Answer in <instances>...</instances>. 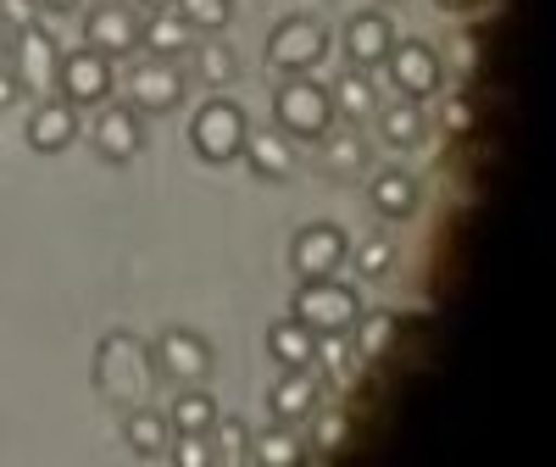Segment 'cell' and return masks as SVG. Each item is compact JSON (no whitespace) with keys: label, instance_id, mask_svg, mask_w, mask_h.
<instances>
[{"label":"cell","instance_id":"obj_22","mask_svg":"<svg viewBox=\"0 0 556 467\" xmlns=\"http://www.w3.org/2000/svg\"><path fill=\"white\" fill-rule=\"evenodd\" d=\"M312 362H323V373H329L340 390H351V384H356V373H362V351L345 345V335H317Z\"/></svg>","mask_w":556,"mask_h":467},{"label":"cell","instance_id":"obj_14","mask_svg":"<svg viewBox=\"0 0 556 467\" xmlns=\"http://www.w3.org/2000/svg\"><path fill=\"white\" fill-rule=\"evenodd\" d=\"M390 45H395V34H390V17L384 12H356L345 23V56L356 67H379L390 56Z\"/></svg>","mask_w":556,"mask_h":467},{"label":"cell","instance_id":"obj_31","mask_svg":"<svg viewBox=\"0 0 556 467\" xmlns=\"http://www.w3.org/2000/svg\"><path fill=\"white\" fill-rule=\"evenodd\" d=\"M390 340H395V317H390V312L362 317V340H356V351H362V356H384V351H390Z\"/></svg>","mask_w":556,"mask_h":467},{"label":"cell","instance_id":"obj_23","mask_svg":"<svg viewBox=\"0 0 556 467\" xmlns=\"http://www.w3.org/2000/svg\"><path fill=\"white\" fill-rule=\"evenodd\" d=\"M367 201H374V212H384V217H406L417 206V184L406 173H379L374 190H367Z\"/></svg>","mask_w":556,"mask_h":467},{"label":"cell","instance_id":"obj_6","mask_svg":"<svg viewBox=\"0 0 556 467\" xmlns=\"http://www.w3.org/2000/svg\"><path fill=\"white\" fill-rule=\"evenodd\" d=\"M323 56H329V34H323L312 17L278 23L273 39H267V62H273L278 73H312Z\"/></svg>","mask_w":556,"mask_h":467},{"label":"cell","instance_id":"obj_8","mask_svg":"<svg viewBox=\"0 0 556 467\" xmlns=\"http://www.w3.org/2000/svg\"><path fill=\"white\" fill-rule=\"evenodd\" d=\"M345 251H351V240L334 223H306L290 245V262H295L301 278H334L345 267Z\"/></svg>","mask_w":556,"mask_h":467},{"label":"cell","instance_id":"obj_19","mask_svg":"<svg viewBox=\"0 0 556 467\" xmlns=\"http://www.w3.org/2000/svg\"><path fill=\"white\" fill-rule=\"evenodd\" d=\"M190 23H184L178 12H151V23H139V45H146L151 56H178V51H190Z\"/></svg>","mask_w":556,"mask_h":467},{"label":"cell","instance_id":"obj_37","mask_svg":"<svg viewBox=\"0 0 556 467\" xmlns=\"http://www.w3.org/2000/svg\"><path fill=\"white\" fill-rule=\"evenodd\" d=\"M12 101H17V78L0 73V106H12Z\"/></svg>","mask_w":556,"mask_h":467},{"label":"cell","instance_id":"obj_2","mask_svg":"<svg viewBox=\"0 0 556 467\" xmlns=\"http://www.w3.org/2000/svg\"><path fill=\"white\" fill-rule=\"evenodd\" d=\"M273 117L285 134H301V139H323L334 123V96L323 84H312L306 73H290V84L273 96Z\"/></svg>","mask_w":556,"mask_h":467},{"label":"cell","instance_id":"obj_39","mask_svg":"<svg viewBox=\"0 0 556 467\" xmlns=\"http://www.w3.org/2000/svg\"><path fill=\"white\" fill-rule=\"evenodd\" d=\"M39 7H51V12H73L78 0H39Z\"/></svg>","mask_w":556,"mask_h":467},{"label":"cell","instance_id":"obj_18","mask_svg":"<svg viewBox=\"0 0 556 467\" xmlns=\"http://www.w3.org/2000/svg\"><path fill=\"white\" fill-rule=\"evenodd\" d=\"M267 351H273L278 367H306L312 351H317V335L306 329L301 317H285V323H273V329H267Z\"/></svg>","mask_w":556,"mask_h":467},{"label":"cell","instance_id":"obj_4","mask_svg":"<svg viewBox=\"0 0 556 467\" xmlns=\"http://www.w3.org/2000/svg\"><path fill=\"white\" fill-rule=\"evenodd\" d=\"M245 134L251 128H245V112L235 101H206L195 112V123H190V146H195L201 162L223 167V162H235L245 151Z\"/></svg>","mask_w":556,"mask_h":467},{"label":"cell","instance_id":"obj_12","mask_svg":"<svg viewBox=\"0 0 556 467\" xmlns=\"http://www.w3.org/2000/svg\"><path fill=\"white\" fill-rule=\"evenodd\" d=\"M384 62H390L395 89H406V101H424V96L440 89V62H434L429 45H390Z\"/></svg>","mask_w":556,"mask_h":467},{"label":"cell","instance_id":"obj_24","mask_svg":"<svg viewBox=\"0 0 556 467\" xmlns=\"http://www.w3.org/2000/svg\"><path fill=\"white\" fill-rule=\"evenodd\" d=\"M245 462H256V467H301V440L290 434V424H278L273 434L251 440Z\"/></svg>","mask_w":556,"mask_h":467},{"label":"cell","instance_id":"obj_10","mask_svg":"<svg viewBox=\"0 0 556 467\" xmlns=\"http://www.w3.org/2000/svg\"><path fill=\"white\" fill-rule=\"evenodd\" d=\"M184 101V73L167 56H151L128 73V106L134 112H173Z\"/></svg>","mask_w":556,"mask_h":467},{"label":"cell","instance_id":"obj_3","mask_svg":"<svg viewBox=\"0 0 556 467\" xmlns=\"http://www.w3.org/2000/svg\"><path fill=\"white\" fill-rule=\"evenodd\" d=\"M295 317L306 323L312 335H345L351 323L362 317V301H356V290L340 285V278H301Z\"/></svg>","mask_w":556,"mask_h":467},{"label":"cell","instance_id":"obj_15","mask_svg":"<svg viewBox=\"0 0 556 467\" xmlns=\"http://www.w3.org/2000/svg\"><path fill=\"white\" fill-rule=\"evenodd\" d=\"M73 134H78V106H67L62 96H56V101H45V106L28 117V146H34L39 156L67 151V146H73Z\"/></svg>","mask_w":556,"mask_h":467},{"label":"cell","instance_id":"obj_34","mask_svg":"<svg viewBox=\"0 0 556 467\" xmlns=\"http://www.w3.org/2000/svg\"><path fill=\"white\" fill-rule=\"evenodd\" d=\"M345 440H351L345 412H323V417H317V434H312V445H323V451H340Z\"/></svg>","mask_w":556,"mask_h":467},{"label":"cell","instance_id":"obj_41","mask_svg":"<svg viewBox=\"0 0 556 467\" xmlns=\"http://www.w3.org/2000/svg\"><path fill=\"white\" fill-rule=\"evenodd\" d=\"M146 7H151V12H167V7H173V0H146Z\"/></svg>","mask_w":556,"mask_h":467},{"label":"cell","instance_id":"obj_35","mask_svg":"<svg viewBox=\"0 0 556 467\" xmlns=\"http://www.w3.org/2000/svg\"><path fill=\"white\" fill-rule=\"evenodd\" d=\"M0 23H12L17 34L34 28V0H0Z\"/></svg>","mask_w":556,"mask_h":467},{"label":"cell","instance_id":"obj_1","mask_svg":"<svg viewBox=\"0 0 556 467\" xmlns=\"http://www.w3.org/2000/svg\"><path fill=\"white\" fill-rule=\"evenodd\" d=\"M96 384H101V395H112L123 406H146L156 390V356L134 335H112V340H101V356H96Z\"/></svg>","mask_w":556,"mask_h":467},{"label":"cell","instance_id":"obj_21","mask_svg":"<svg viewBox=\"0 0 556 467\" xmlns=\"http://www.w3.org/2000/svg\"><path fill=\"white\" fill-rule=\"evenodd\" d=\"M167 424H173L178 434H212V424H217V401H212L201 384H190V390H184V395L173 401Z\"/></svg>","mask_w":556,"mask_h":467},{"label":"cell","instance_id":"obj_9","mask_svg":"<svg viewBox=\"0 0 556 467\" xmlns=\"http://www.w3.org/2000/svg\"><path fill=\"white\" fill-rule=\"evenodd\" d=\"M12 62H17V89H34V96H56V67L62 51L45 28H23L12 39Z\"/></svg>","mask_w":556,"mask_h":467},{"label":"cell","instance_id":"obj_20","mask_svg":"<svg viewBox=\"0 0 556 467\" xmlns=\"http://www.w3.org/2000/svg\"><path fill=\"white\" fill-rule=\"evenodd\" d=\"M167 417L156 412V406H128V417H123V440L139 451V456H162L167 451Z\"/></svg>","mask_w":556,"mask_h":467},{"label":"cell","instance_id":"obj_30","mask_svg":"<svg viewBox=\"0 0 556 467\" xmlns=\"http://www.w3.org/2000/svg\"><path fill=\"white\" fill-rule=\"evenodd\" d=\"M217 462H245V451H251V429L240 424V417H217Z\"/></svg>","mask_w":556,"mask_h":467},{"label":"cell","instance_id":"obj_28","mask_svg":"<svg viewBox=\"0 0 556 467\" xmlns=\"http://www.w3.org/2000/svg\"><path fill=\"white\" fill-rule=\"evenodd\" d=\"M173 7H178L184 23L201 28V34H212V28H223L228 17H235V7H228V0H173Z\"/></svg>","mask_w":556,"mask_h":467},{"label":"cell","instance_id":"obj_26","mask_svg":"<svg viewBox=\"0 0 556 467\" xmlns=\"http://www.w3.org/2000/svg\"><path fill=\"white\" fill-rule=\"evenodd\" d=\"M384 139L390 146H417V139H424V112H417V101L384 106Z\"/></svg>","mask_w":556,"mask_h":467},{"label":"cell","instance_id":"obj_32","mask_svg":"<svg viewBox=\"0 0 556 467\" xmlns=\"http://www.w3.org/2000/svg\"><path fill=\"white\" fill-rule=\"evenodd\" d=\"M178 467H212L217 462V445L206 434H178V445H167Z\"/></svg>","mask_w":556,"mask_h":467},{"label":"cell","instance_id":"obj_16","mask_svg":"<svg viewBox=\"0 0 556 467\" xmlns=\"http://www.w3.org/2000/svg\"><path fill=\"white\" fill-rule=\"evenodd\" d=\"M240 156H245L251 173L267 178V184L290 178V167H295V151H290V139H285V134H245V151H240Z\"/></svg>","mask_w":556,"mask_h":467},{"label":"cell","instance_id":"obj_7","mask_svg":"<svg viewBox=\"0 0 556 467\" xmlns=\"http://www.w3.org/2000/svg\"><path fill=\"white\" fill-rule=\"evenodd\" d=\"M156 373H167V379H178V384H206L217 373V351L190 329H167L156 340Z\"/></svg>","mask_w":556,"mask_h":467},{"label":"cell","instance_id":"obj_40","mask_svg":"<svg viewBox=\"0 0 556 467\" xmlns=\"http://www.w3.org/2000/svg\"><path fill=\"white\" fill-rule=\"evenodd\" d=\"M440 7H451V12H462V7H473V0H440Z\"/></svg>","mask_w":556,"mask_h":467},{"label":"cell","instance_id":"obj_36","mask_svg":"<svg viewBox=\"0 0 556 467\" xmlns=\"http://www.w3.org/2000/svg\"><path fill=\"white\" fill-rule=\"evenodd\" d=\"M468 123H473L468 101H451V106H445V128H451V134H468Z\"/></svg>","mask_w":556,"mask_h":467},{"label":"cell","instance_id":"obj_25","mask_svg":"<svg viewBox=\"0 0 556 467\" xmlns=\"http://www.w3.org/2000/svg\"><path fill=\"white\" fill-rule=\"evenodd\" d=\"M367 162V146H362V139L356 134H323V173H356Z\"/></svg>","mask_w":556,"mask_h":467},{"label":"cell","instance_id":"obj_27","mask_svg":"<svg viewBox=\"0 0 556 467\" xmlns=\"http://www.w3.org/2000/svg\"><path fill=\"white\" fill-rule=\"evenodd\" d=\"M374 106H379L374 84H367L362 73H345V78H340V89H334V112H345V117H367Z\"/></svg>","mask_w":556,"mask_h":467},{"label":"cell","instance_id":"obj_5","mask_svg":"<svg viewBox=\"0 0 556 467\" xmlns=\"http://www.w3.org/2000/svg\"><path fill=\"white\" fill-rule=\"evenodd\" d=\"M56 96L67 106H101L112 96V56L101 51H67L56 67Z\"/></svg>","mask_w":556,"mask_h":467},{"label":"cell","instance_id":"obj_33","mask_svg":"<svg viewBox=\"0 0 556 467\" xmlns=\"http://www.w3.org/2000/svg\"><path fill=\"white\" fill-rule=\"evenodd\" d=\"M390 267H395V245H390V240H367V245L356 251V273H362V278H384Z\"/></svg>","mask_w":556,"mask_h":467},{"label":"cell","instance_id":"obj_17","mask_svg":"<svg viewBox=\"0 0 556 467\" xmlns=\"http://www.w3.org/2000/svg\"><path fill=\"white\" fill-rule=\"evenodd\" d=\"M267 401H273V417H278V424H301V417H312V412H317V384L306 379L301 367H290L285 379L273 384V395H267Z\"/></svg>","mask_w":556,"mask_h":467},{"label":"cell","instance_id":"obj_13","mask_svg":"<svg viewBox=\"0 0 556 467\" xmlns=\"http://www.w3.org/2000/svg\"><path fill=\"white\" fill-rule=\"evenodd\" d=\"M139 146H146V128H139V112L134 106H106L96 117V151L106 162H134Z\"/></svg>","mask_w":556,"mask_h":467},{"label":"cell","instance_id":"obj_29","mask_svg":"<svg viewBox=\"0 0 556 467\" xmlns=\"http://www.w3.org/2000/svg\"><path fill=\"white\" fill-rule=\"evenodd\" d=\"M235 51H228V45H195V73L212 84V89H223L228 78H235Z\"/></svg>","mask_w":556,"mask_h":467},{"label":"cell","instance_id":"obj_38","mask_svg":"<svg viewBox=\"0 0 556 467\" xmlns=\"http://www.w3.org/2000/svg\"><path fill=\"white\" fill-rule=\"evenodd\" d=\"M12 62V39H7V23H0V67Z\"/></svg>","mask_w":556,"mask_h":467},{"label":"cell","instance_id":"obj_11","mask_svg":"<svg viewBox=\"0 0 556 467\" xmlns=\"http://www.w3.org/2000/svg\"><path fill=\"white\" fill-rule=\"evenodd\" d=\"M84 39H89V51H101V56H123V51L139 45V17L123 7V0H101L84 23Z\"/></svg>","mask_w":556,"mask_h":467}]
</instances>
